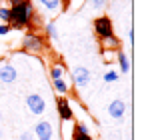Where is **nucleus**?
Listing matches in <instances>:
<instances>
[{"label":"nucleus","mask_w":148,"mask_h":140,"mask_svg":"<svg viewBox=\"0 0 148 140\" xmlns=\"http://www.w3.org/2000/svg\"><path fill=\"white\" fill-rule=\"evenodd\" d=\"M52 86H54V90H56V92L60 94V96H66V94H68V90H70V88H68V84L64 82V78L52 80Z\"/></svg>","instance_id":"ddd939ff"},{"label":"nucleus","mask_w":148,"mask_h":140,"mask_svg":"<svg viewBox=\"0 0 148 140\" xmlns=\"http://www.w3.org/2000/svg\"><path fill=\"white\" fill-rule=\"evenodd\" d=\"M94 32H96V36H98L100 40L102 38H106V36H112L114 34V24H112V18H108V16H96L94 18Z\"/></svg>","instance_id":"7ed1b4c3"},{"label":"nucleus","mask_w":148,"mask_h":140,"mask_svg":"<svg viewBox=\"0 0 148 140\" xmlns=\"http://www.w3.org/2000/svg\"><path fill=\"white\" fill-rule=\"evenodd\" d=\"M44 42H46L44 36H40V34L28 30L24 36H22V50H24V52H32V54H38V52L44 50Z\"/></svg>","instance_id":"f03ea898"},{"label":"nucleus","mask_w":148,"mask_h":140,"mask_svg":"<svg viewBox=\"0 0 148 140\" xmlns=\"http://www.w3.org/2000/svg\"><path fill=\"white\" fill-rule=\"evenodd\" d=\"M106 4H108V0H88V6L92 10H102V8H106Z\"/></svg>","instance_id":"dca6fc26"},{"label":"nucleus","mask_w":148,"mask_h":140,"mask_svg":"<svg viewBox=\"0 0 148 140\" xmlns=\"http://www.w3.org/2000/svg\"><path fill=\"white\" fill-rule=\"evenodd\" d=\"M72 140H94V138H92V134H76V132H72Z\"/></svg>","instance_id":"412c9836"},{"label":"nucleus","mask_w":148,"mask_h":140,"mask_svg":"<svg viewBox=\"0 0 148 140\" xmlns=\"http://www.w3.org/2000/svg\"><path fill=\"white\" fill-rule=\"evenodd\" d=\"M34 6H32V2L30 0H24L20 6H14V8H10V30L14 28V30H30L32 28V18H34Z\"/></svg>","instance_id":"f257e3e1"},{"label":"nucleus","mask_w":148,"mask_h":140,"mask_svg":"<svg viewBox=\"0 0 148 140\" xmlns=\"http://www.w3.org/2000/svg\"><path fill=\"white\" fill-rule=\"evenodd\" d=\"M100 44H102V50H120V38L116 34H112V36L102 38Z\"/></svg>","instance_id":"9d476101"},{"label":"nucleus","mask_w":148,"mask_h":140,"mask_svg":"<svg viewBox=\"0 0 148 140\" xmlns=\"http://www.w3.org/2000/svg\"><path fill=\"white\" fill-rule=\"evenodd\" d=\"M116 80H118V72H114V70L104 72V82H116Z\"/></svg>","instance_id":"6ab92c4d"},{"label":"nucleus","mask_w":148,"mask_h":140,"mask_svg":"<svg viewBox=\"0 0 148 140\" xmlns=\"http://www.w3.org/2000/svg\"><path fill=\"white\" fill-rule=\"evenodd\" d=\"M6 4H8V8H14V6H20L24 0H4Z\"/></svg>","instance_id":"5701e85b"},{"label":"nucleus","mask_w":148,"mask_h":140,"mask_svg":"<svg viewBox=\"0 0 148 140\" xmlns=\"http://www.w3.org/2000/svg\"><path fill=\"white\" fill-rule=\"evenodd\" d=\"M126 102H124L122 98H114L110 104H108V114L110 118H114V120H122L124 114H126Z\"/></svg>","instance_id":"1a4fd4ad"},{"label":"nucleus","mask_w":148,"mask_h":140,"mask_svg":"<svg viewBox=\"0 0 148 140\" xmlns=\"http://www.w3.org/2000/svg\"><path fill=\"white\" fill-rule=\"evenodd\" d=\"M26 106H28L30 114L40 116V114H44V110H46V100H44L40 94H28V96H26Z\"/></svg>","instance_id":"20e7f679"},{"label":"nucleus","mask_w":148,"mask_h":140,"mask_svg":"<svg viewBox=\"0 0 148 140\" xmlns=\"http://www.w3.org/2000/svg\"><path fill=\"white\" fill-rule=\"evenodd\" d=\"M20 140H36V136H34L32 130H24V132L20 134Z\"/></svg>","instance_id":"aec40b11"},{"label":"nucleus","mask_w":148,"mask_h":140,"mask_svg":"<svg viewBox=\"0 0 148 140\" xmlns=\"http://www.w3.org/2000/svg\"><path fill=\"white\" fill-rule=\"evenodd\" d=\"M64 76V66L62 64H54L52 68H50V78L52 80H58V78H62Z\"/></svg>","instance_id":"2eb2a0df"},{"label":"nucleus","mask_w":148,"mask_h":140,"mask_svg":"<svg viewBox=\"0 0 148 140\" xmlns=\"http://www.w3.org/2000/svg\"><path fill=\"white\" fill-rule=\"evenodd\" d=\"M6 34H10V26L8 24H0V36H6Z\"/></svg>","instance_id":"4be33fe9"},{"label":"nucleus","mask_w":148,"mask_h":140,"mask_svg":"<svg viewBox=\"0 0 148 140\" xmlns=\"http://www.w3.org/2000/svg\"><path fill=\"white\" fill-rule=\"evenodd\" d=\"M32 132H34V136L38 140H52L54 138V126H52L50 120H38Z\"/></svg>","instance_id":"423d86ee"},{"label":"nucleus","mask_w":148,"mask_h":140,"mask_svg":"<svg viewBox=\"0 0 148 140\" xmlns=\"http://www.w3.org/2000/svg\"><path fill=\"white\" fill-rule=\"evenodd\" d=\"M116 60H118V66H120V72L122 74H128L130 72V58L124 50H116Z\"/></svg>","instance_id":"9b49d317"},{"label":"nucleus","mask_w":148,"mask_h":140,"mask_svg":"<svg viewBox=\"0 0 148 140\" xmlns=\"http://www.w3.org/2000/svg\"><path fill=\"white\" fill-rule=\"evenodd\" d=\"M4 136H6V132H4V130H2V128H0V140L4 138Z\"/></svg>","instance_id":"b1692460"},{"label":"nucleus","mask_w":148,"mask_h":140,"mask_svg":"<svg viewBox=\"0 0 148 140\" xmlns=\"http://www.w3.org/2000/svg\"><path fill=\"white\" fill-rule=\"evenodd\" d=\"M0 20L4 24L10 22V8L8 6H0Z\"/></svg>","instance_id":"a211bd4d"},{"label":"nucleus","mask_w":148,"mask_h":140,"mask_svg":"<svg viewBox=\"0 0 148 140\" xmlns=\"http://www.w3.org/2000/svg\"><path fill=\"white\" fill-rule=\"evenodd\" d=\"M40 2V6L46 10V12H58L60 10V0H38Z\"/></svg>","instance_id":"f8f14e48"},{"label":"nucleus","mask_w":148,"mask_h":140,"mask_svg":"<svg viewBox=\"0 0 148 140\" xmlns=\"http://www.w3.org/2000/svg\"><path fill=\"white\" fill-rule=\"evenodd\" d=\"M16 80H18V70L14 64H10V62L0 64V82L2 84H14Z\"/></svg>","instance_id":"6e6552de"},{"label":"nucleus","mask_w":148,"mask_h":140,"mask_svg":"<svg viewBox=\"0 0 148 140\" xmlns=\"http://www.w3.org/2000/svg\"><path fill=\"white\" fill-rule=\"evenodd\" d=\"M56 108H58V116H60L62 122L74 120V110H72V106H70V102H68V98L58 96V98H56Z\"/></svg>","instance_id":"0eeeda50"},{"label":"nucleus","mask_w":148,"mask_h":140,"mask_svg":"<svg viewBox=\"0 0 148 140\" xmlns=\"http://www.w3.org/2000/svg\"><path fill=\"white\" fill-rule=\"evenodd\" d=\"M2 118H4V116H2V110H0V124H2Z\"/></svg>","instance_id":"393cba45"},{"label":"nucleus","mask_w":148,"mask_h":140,"mask_svg":"<svg viewBox=\"0 0 148 140\" xmlns=\"http://www.w3.org/2000/svg\"><path fill=\"white\" fill-rule=\"evenodd\" d=\"M44 32H46V38H50V40H54L56 36H58V30H56V22H46L44 24Z\"/></svg>","instance_id":"4468645a"},{"label":"nucleus","mask_w":148,"mask_h":140,"mask_svg":"<svg viewBox=\"0 0 148 140\" xmlns=\"http://www.w3.org/2000/svg\"><path fill=\"white\" fill-rule=\"evenodd\" d=\"M90 80H92V74L86 66H76L72 70V82L76 88H86L90 84Z\"/></svg>","instance_id":"39448f33"},{"label":"nucleus","mask_w":148,"mask_h":140,"mask_svg":"<svg viewBox=\"0 0 148 140\" xmlns=\"http://www.w3.org/2000/svg\"><path fill=\"white\" fill-rule=\"evenodd\" d=\"M74 132H76V134H90V128H88L84 122H76V124H74Z\"/></svg>","instance_id":"f3484780"}]
</instances>
